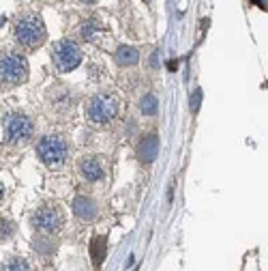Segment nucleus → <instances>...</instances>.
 <instances>
[{"label": "nucleus", "instance_id": "obj_1", "mask_svg": "<svg viewBox=\"0 0 268 271\" xmlns=\"http://www.w3.org/2000/svg\"><path fill=\"white\" fill-rule=\"evenodd\" d=\"M13 37L15 43L22 45L24 50H35L45 41L48 37V28H45L43 20L35 13H24L15 20L13 24Z\"/></svg>", "mask_w": 268, "mask_h": 271}, {"label": "nucleus", "instance_id": "obj_2", "mask_svg": "<svg viewBox=\"0 0 268 271\" xmlns=\"http://www.w3.org/2000/svg\"><path fill=\"white\" fill-rule=\"evenodd\" d=\"M28 80V60L20 52H0V86H20Z\"/></svg>", "mask_w": 268, "mask_h": 271}, {"label": "nucleus", "instance_id": "obj_3", "mask_svg": "<svg viewBox=\"0 0 268 271\" xmlns=\"http://www.w3.org/2000/svg\"><path fill=\"white\" fill-rule=\"evenodd\" d=\"M120 110V101L112 93H97L86 101V116L95 125H107L116 118Z\"/></svg>", "mask_w": 268, "mask_h": 271}, {"label": "nucleus", "instance_id": "obj_4", "mask_svg": "<svg viewBox=\"0 0 268 271\" xmlns=\"http://www.w3.org/2000/svg\"><path fill=\"white\" fill-rule=\"evenodd\" d=\"M37 155L41 157V162L45 166L58 168V166H63L69 160V142L65 136H58V133L45 136L37 145Z\"/></svg>", "mask_w": 268, "mask_h": 271}, {"label": "nucleus", "instance_id": "obj_5", "mask_svg": "<svg viewBox=\"0 0 268 271\" xmlns=\"http://www.w3.org/2000/svg\"><path fill=\"white\" fill-rule=\"evenodd\" d=\"M35 133L33 118L24 112H9L5 116V138L11 145H26Z\"/></svg>", "mask_w": 268, "mask_h": 271}, {"label": "nucleus", "instance_id": "obj_6", "mask_svg": "<svg viewBox=\"0 0 268 271\" xmlns=\"http://www.w3.org/2000/svg\"><path fill=\"white\" fill-rule=\"evenodd\" d=\"M30 222H33L37 230L45 232V235H56V232H60L65 226V211L60 209V205L48 202V205H41L35 211Z\"/></svg>", "mask_w": 268, "mask_h": 271}, {"label": "nucleus", "instance_id": "obj_7", "mask_svg": "<svg viewBox=\"0 0 268 271\" xmlns=\"http://www.w3.org/2000/svg\"><path fill=\"white\" fill-rule=\"evenodd\" d=\"M52 60H54L58 71H63V73L73 71L75 67L82 63V48L71 39H63V41L54 43Z\"/></svg>", "mask_w": 268, "mask_h": 271}, {"label": "nucleus", "instance_id": "obj_8", "mask_svg": "<svg viewBox=\"0 0 268 271\" xmlns=\"http://www.w3.org/2000/svg\"><path fill=\"white\" fill-rule=\"evenodd\" d=\"M80 175L84 181H88V183H97V181H101L105 177L103 162L99 160L97 155H86L80 162Z\"/></svg>", "mask_w": 268, "mask_h": 271}, {"label": "nucleus", "instance_id": "obj_9", "mask_svg": "<svg viewBox=\"0 0 268 271\" xmlns=\"http://www.w3.org/2000/svg\"><path fill=\"white\" fill-rule=\"evenodd\" d=\"M71 207H73V213L84 222H93V220H97V215H99L97 202L90 200L88 196H75Z\"/></svg>", "mask_w": 268, "mask_h": 271}, {"label": "nucleus", "instance_id": "obj_10", "mask_svg": "<svg viewBox=\"0 0 268 271\" xmlns=\"http://www.w3.org/2000/svg\"><path fill=\"white\" fill-rule=\"evenodd\" d=\"M50 101L58 112H67V110L73 108L75 97L71 95V90H69L67 86H54V90L50 93Z\"/></svg>", "mask_w": 268, "mask_h": 271}, {"label": "nucleus", "instance_id": "obj_11", "mask_svg": "<svg viewBox=\"0 0 268 271\" xmlns=\"http://www.w3.org/2000/svg\"><path fill=\"white\" fill-rule=\"evenodd\" d=\"M159 153V140H157V136H146L142 142H140V147H137V155H140V160L142 162H155V157Z\"/></svg>", "mask_w": 268, "mask_h": 271}, {"label": "nucleus", "instance_id": "obj_12", "mask_svg": "<svg viewBox=\"0 0 268 271\" xmlns=\"http://www.w3.org/2000/svg\"><path fill=\"white\" fill-rule=\"evenodd\" d=\"M114 58H116V63L120 67H133V65H137V60H140V52L131 48V45H120L116 50V54H114Z\"/></svg>", "mask_w": 268, "mask_h": 271}, {"label": "nucleus", "instance_id": "obj_13", "mask_svg": "<svg viewBox=\"0 0 268 271\" xmlns=\"http://www.w3.org/2000/svg\"><path fill=\"white\" fill-rule=\"evenodd\" d=\"M103 30H105V28H103L101 22H99L97 18H90V20L84 22V26L80 28V33H82V37H84L86 41H97L99 37L103 35Z\"/></svg>", "mask_w": 268, "mask_h": 271}, {"label": "nucleus", "instance_id": "obj_14", "mask_svg": "<svg viewBox=\"0 0 268 271\" xmlns=\"http://www.w3.org/2000/svg\"><path fill=\"white\" fill-rule=\"evenodd\" d=\"M105 237H97L93 239V243H90V256H93V260L97 265H101L103 258H105Z\"/></svg>", "mask_w": 268, "mask_h": 271}, {"label": "nucleus", "instance_id": "obj_15", "mask_svg": "<svg viewBox=\"0 0 268 271\" xmlns=\"http://www.w3.org/2000/svg\"><path fill=\"white\" fill-rule=\"evenodd\" d=\"M157 97L155 95H144L142 99H140V110H142V114H146V116H152V114H157Z\"/></svg>", "mask_w": 268, "mask_h": 271}, {"label": "nucleus", "instance_id": "obj_16", "mask_svg": "<svg viewBox=\"0 0 268 271\" xmlns=\"http://www.w3.org/2000/svg\"><path fill=\"white\" fill-rule=\"evenodd\" d=\"M54 241L52 239H45V237H37L35 239V250L41 252V254H52L54 252Z\"/></svg>", "mask_w": 268, "mask_h": 271}, {"label": "nucleus", "instance_id": "obj_17", "mask_svg": "<svg viewBox=\"0 0 268 271\" xmlns=\"http://www.w3.org/2000/svg\"><path fill=\"white\" fill-rule=\"evenodd\" d=\"M5 271H33V269H30L28 260H24V258H11L7 262Z\"/></svg>", "mask_w": 268, "mask_h": 271}, {"label": "nucleus", "instance_id": "obj_18", "mask_svg": "<svg viewBox=\"0 0 268 271\" xmlns=\"http://www.w3.org/2000/svg\"><path fill=\"white\" fill-rule=\"evenodd\" d=\"M200 103H202V90L195 88V93L191 95V112H197V110H200Z\"/></svg>", "mask_w": 268, "mask_h": 271}, {"label": "nucleus", "instance_id": "obj_19", "mask_svg": "<svg viewBox=\"0 0 268 271\" xmlns=\"http://www.w3.org/2000/svg\"><path fill=\"white\" fill-rule=\"evenodd\" d=\"M82 5H93V3H97V0H80Z\"/></svg>", "mask_w": 268, "mask_h": 271}, {"label": "nucleus", "instance_id": "obj_20", "mask_svg": "<svg viewBox=\"0 0 268 271\" xmlns=\"http://www.w3.org/2000/svg\"><path fill=\"white\" fill-rule=\"evenodd\" d=\"M3 196H5V187H3V183H0V202H3Z\"/></svg>", "mask_w": 268, "mask_h": 271}, {"label": "nucleus", "instance_id": "obj_21", "mask_svg": "<svg viewBox=\"0 0 268 271\" xmlns=\"http://www.w3.org/2000/svg\"><path fill=\"white\" fill-rule=\"evenodd\" d=\"M257 5H259V7H264V9H266V0H257Z\"/></svg>", "mask_w": 268, "mask_h": 271}, {"label": "nucleus", "instance_id": "obj_22", "mask_svg": "<svg viewBox=\"0 0 268 271\" xmlns=\"http://www.w3.org/2000/svg\"><path fill=\"white\" fill-rule=\"evenodd\" d=\"M3 22H5V18H3V15H0V26H3Z\"/></svg>", "mask_w": 268, "mask_h": 271}, {"label": "nucleus", "instance_id": "obj_23", "mask_svg": "<svg viewBox=\"0 0 268 271\" xmlns=\"http://www.w3.org/2000/svg\"><path fill=\"white\" fill-rule=\"evenodd\" d=\"M144 3H150V0H144Z\"/></svg>", "mask_w": 268, "mask_h": 271}]
</instances>
